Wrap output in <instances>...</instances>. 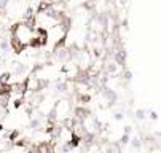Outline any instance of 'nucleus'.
<instances>
[{
    "mask_svg": "<svg viewBox=\"0 0 161 153\" xmlns=\"http://www.w3.org/2000/svg\"><path fill=\"white\" fill-rule=\"evenodd\" d=\"M32 37H34V32H32V29H29L24 22L23 24H16L13 27V38H16L19 43H23L24 46H27V45L30 43Z\"/></svg>",
    "mask_w": 161,
    "mask_h": 153,
    "instance_id": "1",
    "label": "nucleus"
},
{
    "mask_svg": "<svg viewBox=\"0 0 161 153\" xmlns=\"http://www.w3.org/2000/svg\"><path fill=\"white\" fill-rule=\"evenodd\" d=\"M35 153H53L51 144H48V142H42V144H38Z\"/></svg>",
    "mask_w": 161,
    "mask_h": 153,
    "instance_id": "2",
    "label": "nucleus"
},
{
    "mask_svg": "<svg viewBox=\"0 0 161 153\" xmlns=\"http://www.w3.org/2000/svg\"><path fill=\"white\" fill-rule=\"evenodd\" d=\"M11 93V84L8 83H0V96H7Z\"/></svg>",
    "mask_w": 161,
    "mask_h": 153,
    "instance_id": "3",
    "label": "nucleus"
},
{
    "mask_svg": "<svg viewBox=\"0 0 161 153\" xmlns=\"http://www.w3.org/2000/svg\"><path fill=\"white\" fill-rule=\"evenodd\" d=\"M11 46H13V49L16 51V53H21V51L26 48L23 43H19V42L16 40V38H13V37H11Z\"/></svg>",
    "mask_w": 161,
    "mask_h": 153,
    "instance_id": "4",
    "label": "nucleus"
},
{
    "mask_svg": "<svg viewBox=\"0 0 161 153\" xmlns=\"http://www.w3.org/2000/svg\"><path fill=\"white\" fill-rule=\"evenodd\" d=\"M10 77H11V73H3L2 78H0V83H7L10 80Z\"/></svg>",
    "mask_w": 161,
    "mask_h": 153,
    "instance_id": "5",
    "label": "nucleus"
}]
</instances>
